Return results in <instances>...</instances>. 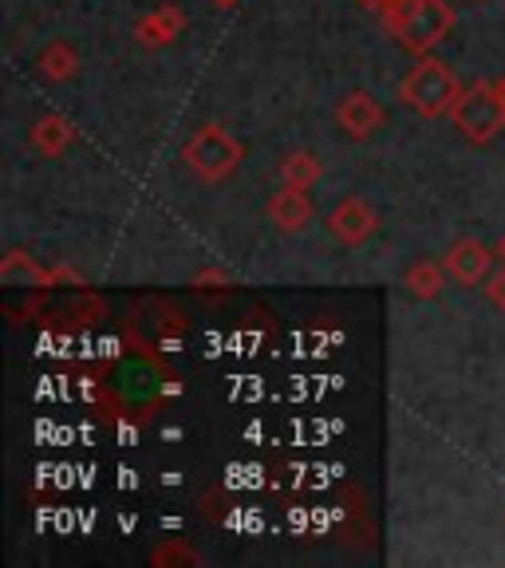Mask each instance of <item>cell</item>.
I'll list each match as a JSON object with an SVG mask.
<instances>
[{
	"mask_svg": "<svg viewBox=\"0 0 505 568\" xmlns=\"http://www.w3.org/2000/svg\"><path fill=\"white\" fill-rule=\"evenodd\" d=\"M380 17L387 24V32L415 55H426L431 48H438L454 28V9L446 0H395Z\"/></svg>",
	"mask_w": 505,
	"mask_h": 568,
	"instance_id": "cell-1",
	"label": "cell"
},
{
	"mask_svg": "<svg viewBox=\"0 0 505 568\" xmlns=\"http://www.w3.org/2000/svg\"><path fill=\"white\" fill-rule=\"evenodd\" d=\"M458 95H462V83H458V75H454V68H446L443 60H431V55H423L400 83L403 106L418 111L423 119L451 115Z\"/></svg>",
	"mask_w": 505,
	"mask_h": 568,
	"instance_id": "cell-2",
	"label": "cell"
},
{
	"mask_svg": "<svg viewBox=\"0 0 505 568\" xmlns=\"http://www.w3.org/2000/svg\"><path fill=\"white\" fill-rule=\"evenodd\" d=\"M451 123L458 126L462 139H471L474 146H486L494 142L497 134L505 131V103H502V91L497 83H471V88H462L458 103L451 111Z\"/></svg>",
	"mask_w": 505,
	"mask_h": 568,
	"instance_id": "cell-3",
	"label": "cell"
},
{
	"mask_svg": "<svg viewBox=\"0 0 505 568\" xmlns=\"http://www.w3.org/2000/svg\"><path fill=\"white\" fill-rule=\"evenodd\" d=\"M241 154H245L241 151V142L233 139L225 126L205 123V126H198L194 139L186 142L182 159L190 162V170H194L202 182H225V178L241 166Z\"/></svg>",
	"mask_w": 505,
	"mask_h": 568,
	"instance_id": "cell-4",
	"label": "cell"
},
{
	"mask_svg": "<svg viewBox=\"0 0 505 568\" xmlns=\"http://www.w3.org/2000/svg\"><path fill=\"white\" fill-rule=\"evenodd\" d=\"M107 390H111L115 403H123V407L142 410V407H151V403H159L162 372L147 355H123V359H115L111 375H107Z\"/></svg>",
	"mask_w": 505,
	"mask_h": 568,
	"instance_id": "cell-5",
	"label": "cell"
},
{
	"mask_svg": "<svg viewBox=\"0 0 505 568\" xmlns=\"http://www.w3.org/2000/svg\"><path fill=\"white\" fill-rule=\"evenodd\" d=\"M383 119L387 115H383L380 99H372L367 91H352V95H344L336 106V126L355 142L372 139V134L383 126Z\"/></svg>",
	"mask_w": 505,
	"mask_h": 568,
	"instance_id": "cell-6",
	"label": "cell"
},
{
	"mask_svg": "<svg viewBox=\"0 0 505 568\" xmlns=\"http://www.w3.org/2000/svg\"><path fill=\"white\" fill-rule=\"evenodd\" d=\"M329 230L336 233L340 245H364L367 237H372L375 230H380V217H375V210L364 202V197H344V202L332 210L329 217Z\"/></svg>",
	"mask_w": 505,
	"mask_h": 568,
	"instance_id": "cell-7",
	"label": "cell"
},
{
	"mask_svg": "<svg viewBox=\"0 0 505 568\" xmlns=\"http://www.w3.org/2000/svg\"><path fill=\"white\" fill-rule=\"evenodd\" d=\"M446 273L458 284H466V288L486 284V276L494 273V253H489V245H482V241L462 237V241H454L451 253H446Z\"/></svg>",
	"mask_w": 505,
	"mask_h": 568,
	"instance_id": "cell-8",
	"label": "cell"
},
{
	"mask_svg": "<svg viewBox=\"0 0 505 568\" xmlns=\"http://www.w3.org/2000/svg\"><path fill=\"white\" fill-rule=\"evenodd\" d=\"M182 32H186V12L178 9V4H159V9L147 12V17L134 24V40H139L142 48H166V44H174Z\"/></svg>",
	"mask_w": 505,
	"mask_h": 568,
	"instance_id": "cell-9",
	"label": "cell"
},
{
	"mask_svg": "<svg viewBox=\"0 0 505 568\" xmlns=\"http://www.w3.org/2000/svg\"><path fill=\"white\" fill-rule=\"evenodd\" d=\"M312 217V202L304 197V190L296 186H281L269 197V222L281 233H301Z\"/></svg>",
	"mask_w": 505,
	"mask_h": 568,
	"instance_id": "cell-10",
	"label": "cell"
},
{
	"mask_svg": "<svg viewBox=\"0 0 505 568\" xmlns=\"http://www.w3.org/2000/svg\"><path fill=\"white\" fill-rule=\"evenodd\" d=\"M0 281H4V284H24V288H32V284H36V288H44V284L80 281V276L68 273V268H52V273H48V268L36 265L28 253H9V257H4V265H0Z\"/></svg>",
	"mask_w": 505,
	"mask_h": 568,
	"instance_id": "cell-11",
	"label": "cell"
},
{
	"mask_svg": "<svg viewBox=\"0 0 505 568\" xmlns=\"http://www.w3.org/2000/svg\"><path fill=\"white\" fill-rule=\"evenodd\" d=\"M36 68H40V75H44V80L68 83V80H75V71H80V52H75L68 40H52V44L40 52Z\"/></svg>",
	"mask_w": 505,
	"mask_h": 568,
	"instance_id": "cell-12",
	"label": "cell"
},
{
	"mask_svg": "<svg viewBox=\"0 0 505 568\" xmlns=\"http://www.w3.org/2000/svg\"><path fill=\"white\" fill-rule=\"evenodd\" d=\"M28 139H32V146L40 154H63L71 146V139H75V126L63 115H44V119H36Z\"/></svg>",
	"mask_w": 505,
	"mask_h": 568,
	"instance_id": "cell-13",
	"label": "cell"
},
{
	"mask_svg": "<svg viewBox=\"0 0 505 568\" xmlns=\"http://www.w3.org/2000/svg\"><path fill=\"white\" fill-rule=\"evenodd\" d=\"M320 178H324V166L312 151H293L281 159V182L284 186H296V190H309L316 186Z\"/></svg>",
	"mask_w": 505,
	"mask_h": 568,
	"instance_id": "cell-14",
	"label": "cell"
},
{
	"mask_svg": "<svg viewBox=\"0 0 505 568\" xmlns=\"http://www.w3.org/2000/svg\"><path fill=\"white\" fill-rule=\"evenodd\" d=\"M403 288L418 301H431V296L443 293V265L438 261H415V265L403 273Z\"/></svg>",
	"mask_w": 505,
	"mask_h": 568,
	"instance_id": "cell-15",
	"label": "cell"
},
{
	"mask_svg": "<svg viewBox=\"0 0 505 568\" xmlns=\"http://www.w3.org/2000/svg\"><path fill=\"white\" fill-rule=\"evenodd\" d=\"M486 296H489V304H494V308L505 312V265L494 268V273L486 276Z\"/></svg>",
	"mask_w": 505,
	"mask_h": 568,
	"instance_id": "cell-16",
	"label": "cell"
},
{
	"mask_svg": "<svg viewBox=\"0 0 505 568\" xmlns=\"http://www.w3.org/2000/svg\"><path fill=\"white\" fill-rule=\"evenodd\" d=\"M166 560H198L194 552H154V565H166Z\"/></svg>",
	"mask_w": 505,
	"mask_h": 568,
	"instance_id": "cell-17",
	"label": "cell"
},
{
	"mask_svg": "<svg viewBox=\"0 0 505 568\" xmlns=\"http://www.w3.org/2000/svg\"><path fill=\"white\" fill-rule=\"evenodd\" d=\"M355 4H360V9H372V12H383V9H391V4H395V0H355Z\"/></svg>",
	"mask_w": 505,
	"mask_h": 568,
	"instance_id": "cell-18",
	"label": "cell"
},
{
	"mask_svg": "<svg viewBox=\"0 0 505 568\" xmlns=\"http://www.w3.org/2000/svg\"><path fill=\"white\" fill-rule=\"evenodd\" d=\"M210 4H218V9H238L241 0H210Z\"/></svg>",
	"mask_w": 505,
	"mask_h": 568,
	"instance_id": "cell-19",
	"label": "cell"
},
{
	"mask_svg": "<svg viewBox=\"0 0 505 568\" xmlns=\"http://www.w3.org/2000/svg\"><path fill=\"white\" fill-rule=\"evenodd\" d=\"M497 261L505 265V233H502V241H497Z\"/></svg>",
	"mask_w": 505,
	"mask_h": 568,
	"instance_id": "cell-20",
	"label": "cell"
},
{
	"mask_svg": "<svg viewBox=\"0 0 505 568\" xmlns=\"http://www.w3.org/2000/svg\"><path fill=\"white\" fill-rule=\"evenodd\" d=\"M497 91H502V103H505V75H502V80H497Z\"/></svg>",
	"mask_w": 505,
	"mask_h": 568,
	"instance_id": "cell-21",
	"label": "cell"
}]
</instances>
